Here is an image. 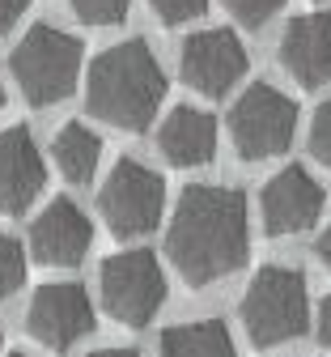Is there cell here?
Returning <instances> with one entry per match:
<instances>
[{
  "label": "cell",
  "instance_id": "8",
  "mask_svg": "<svg viewBox=\"0 0 331 357\" xmlns=\"http://www.w3.org/2000/svg\"><path fill=\"white\" fill-rule=\"evenodd\" d=\"M183 81L204 98H225L233 85L243 81L247 73V47L243 38L217 26V30H200L183 43V56H178Z\"/></svg>",
  "mask_w": 331,
  "mask_h": 357
},
{
  "label": "cell",
  "instance_id": "16",
  "mask_svg": "<svg viewBox=\"0 0 331 357\" xmlns=\"http://www.w3.org/2000/svg\"><path fill=\"white\" fill-rule=\"evenodd\" d=\"M52 158H56V166H60V174L68 183H89L98 162H102V141H98V132H89L85 123L72 119V123H64L56 132Z\"/></svg>",
  "mask_w": 331,
  "mask_h": 357
},
{
  "label": "cell",
  "instance_id": "11",
  "mask_svg": "<svg viewBox=\"0 0 331 357\" xmlns=\"http://www.w3.org/2000/svg\"><path fill=\"white\" fill-rule=\"evenodd\" d=\"M89 243H93L89 217L72 200H64V196L52 200L30 221V251L47 268H77L89 255Z\"/></svg>",
  "mask_w": 331,
  "mask_h": 357
},
{
  "label": "cell",
  "instance_id": "23",
  "mask_svg": "<svg viewBox=\"0 0 331 357\" xmlns=\"http://www.w3.org/2000/svg\"><path fill=\"white\" fill-rule=\"evenodd\" d=\"M318 340L331 349V298H323V306H318Z\"/></svg>",
  "mask_w": 331,
  "mask_h": 357
},
{
  "label": "cell",
  "instance_id": "25",
  "mask_svg": "<svg viewBox=\"0 0 331 357\" xmlns=\"http://www.w3.org/2000/svg\"><path fill=\"white\" fill-rule=\"evenodd\" d=\"M89 357H140L136 349H98V353H89Z\"/></svg>",
  "mask_w": 331,
  "mask_h": 357
},
{
  "label": "cell",
  "instance_id": "21",
  "mask_svg": "<svg viewBox=\"0 0 331 357\" xmlns=\"http://www.w3.org/2000/svg\"><path fill=\"white\" fill-rule=\"evenodd\" d=\"M310 153L331 170V98L314 111V123H310Z\"/></svg>",
  "mask_w": 331,
  "mask_h": 357
},
{
  "label": "cell",
  "instance_id": "10",
  "mask_svg": "<svg viewBox=\"0 0 331 357\" xmlns=\"http://www.w3.org/2000/svg\"><path fill=\"white\" fill-rule=\"evenodd\" d=\"M323 183L306 170V166H285L280 174L268 178V188L259 196L263 204V230L272 238H285V234H302L310 230L318 213H323Z\"/></svg>",
  "mask_w": 331,
  "mask_h": 357
},
{
  "label": "cell",
  "instance_id": "14",
  "mask_svg": "<svg viewBox=\"0 0 331 357\" xmlns=\"http://www.w3.org/2000/svg\"><path fill=\"white\" fill-rule=\"evenodd\" d=\"M157 149L170 166H208L217 153V119L200 107H174L157 132Z\"/></svg>",
  "mask_w": 331,
  "mask_h": 357
},
{
  "label": "cell",
  "instance_id": "15",
  "mask_svg": "<svg viewBox=\"0 0 331 357\" xmlns=\"http://www.w3.org/2000/svg\"><path fill=\"white\" fill-rule=\"evenodd\" d=\"M162 357H238V349L221 319H196L162 332Z\"/></svg>",
  "mask_w": 331,
  "mask_h": 357
},
{
  "label": "cell",
  "instance_id": "18",
  "mask_svg": "<svg viewBox=\"0 0 331 357\" xmlns=\"http://www.w3.org/2000/svg\"><path fill=\"white\" fill-rule=\"evenodd\" d=\"M68 5L85 26H119L132 9V0H68Z\"/></svg>",
  "mask_w": 331,
  "mask_h": 357
},
{
  "label": "cell",
  "instance_id": "7",
  "mask_svg": "<svg viewBox=\"0 0 331 357\" xmlns=\"http://www.w3.org/2000/svg\"><path fill=\"white\" fill-rule=\"evenodd\" d=\"M102 302L119 324L145 328L166 302V273L157 255L145 247H132L102 259Z\"/></svg>",
  "mask_w": 331,
  "mask_h": 357
},
{
  "label": "cell",
  "instance_id": "19",
  "mask_svg": "<svg viewBox=\"0 0 331 357\" xmlns=\"http://www.w3.org/2000/svg\"><path fill=\"white\" fill-rule=\"evenodd\" d=\"M280 5H285V0H225V9L238 17L247 30H259L263 22H272L280 13Z\"/></svg>",
  "mask_w": 331,
  "mask_h": 357
},
{
  "label": "cell",
  "instance_id": "24",
  "mask_svg": "<svg viewBox=\"0 0 331 357\" xmlns=\"http://www.w3.org/2000/svg\"><path fill=\"white\" fill-rule=\"evenodd\" d=\"M314 251H318V259H323V264L331 268V226H327V230L318 234V243H314Z\"/></svg>",
  "mask_w": 331,
  "mask_h": 357
},
{
  "label": "cell",
  "instance_id": "26",
  "mask_svg": "<svg viewBox=\"0 0 331 357\" xmlns=\"http://www.w3.org/2000/svg\"><path fill=\"white\" fill-rule=\"evenodd\" d=\"M0 107H5V81H0Z\"/></svg>",
  "mask_w": 331,
  "mask_h": 357
},
{
  "label": "cell",
  "instance_id": "27",
  "mask_svg": "<svg viewBox=\"0 0 331 357\" xmlns=\"http://www.w3.org/2000/svg\"><path fill=\"white\" fill-rule=\"evenodd\" d=\"M9 357H26V353H9Z\"/></svg>",
  "mask_w": 331,
  "mask_h": 357
},
{
  "label": "cell",
  "instance_id": "20",
  "mask_svg": "<svg viewBox=\"0 0 331 357\" xmlns=\"http://www.w3.org/2000/svg\"><path fill=\"white\" fill-rule=\"evenodd\" d=\"M157 22L166 26H183V22H196L204 9H208V0H149Z\"/></svg>",
  "mask_w": 331,
  "mask_h": 357
},
{
  "label": "cell",
  "instance_id": "6",
  "mask_svg": "<svg viewBox=\"0 0 331 357\" xmlns=\"http://www.w3.org/2000/svg\"><path fill=\"white\" fill-rule=\"evenodd\" d=\"M98 208L102 221L111 226L115 238H145L149 230H157L162 208H166V183L162 174L149 170L136 158H119L115 170L107 174V183L98 192Z\"/></svg>",
  "mask_w": 331,
  "mask_h": 357
},
{
  "label": "cell",
  "instance_id": "3",
  "mask_svg": "<svg viewBox=\"0 0 331 357\" xmlns=\"http://www.w3.org/2000/svg\"><path fill=\"white\" fill-rule=\"evenodd\" d=\"M243 324L259 349L289 344L310 328V294L298 268L268 264L243 294Z\"/></svg>",
  "mask_w": 331,
  "mask_h": 357
},
{
  "label": "cell",
  "instance_id": "4",
  "mask_svg": "<svg viewBox=\"0 0 331 357\" xmlns=\"http://www.w3.org/2000/svg\"><path fill=\"white\" fill-rule=\"evenodd\" d=\"M13 81L34 107L64 102L77 89L81 73V38H72L60 26H30V34L13 47Z\"/></svg>",
  "mask_w": 331,
  "mask_h": 357
},
{
  "label": "cell",
  "instance_id": "2",
  "mask_svg": "<svg viewBox=\"0 0 331 357\" xmlns=\"http://www.w3.org/2000/svg\"><path fill=\"white\" fill-rule=\"evenodd\" d=\"M162 98H166V73H162L157 56L145 47V38L115 43L111 52L93 60L89 81H85L89 111L115 128H128V132H145L153 123Z\"/></svg>",
  "mask_w": 331,
  "mask_h": 357
},
{
  "label": "cell",
  "instance_id": "17",
  "mask_svg": "<svg viewBox=\"0 0 331 357\" xmlns=\"http://www.w3.org/2000/svg\"><path fill=\"white\" fill-rule=\"evenodd\" d=\"M26 281V255H22V243L0 234V302L9 294H17Z\"/></svg>",
  "mask_w": 331,
  "mask_h": 357
},
{
  "label": "cell",
  "instance_id": "5",
  "mask_svg": "<svg viewBox=\"0 0 331 357\" xmlns=\"http://www.w3.org/2000/svg\"><path fill=\"white\" fill-rule=\"evenodd\" d=\"M293 132H298V102L268 81L251 85L229 111V141L247 162L285 153L293 145Z\"/></svg>",
  "mask_w": 331,
  "mask_h": 357
},
{
  "label": "cell",
  "instance_id": "12",
  "mask_svg": "<svg viewBox=\"0 0 331 357\" xmlns=\"http://www.w3.org/2000/svg\"><path fill=\"white\" fill-rule=\"evenodd\" d=\"M280 64L306 89L327 85L331 81V13L293 17L280 34Z\"/></svg>",
  "mask_w": 331,
  "mask_h": 357
},
{
  "label": "cell",
  "instance_id": "9",
  "mask_svg": "<svg viewBox=\"0 0 331 357\" xmlns=\"http://www.w3.org/2000/svg\"><path fill=\"white\" fill-rule=\"evenodd\" d=\"M26 332L52 349H68L93 332V302L77 281H52L30 298Z\"/></svg>",
  "mask_w": 331,
  "mask_h": 357
},
{
  "label": "cell",
  "instance_id": "13",
  "mask_svg": "<svg viewBox=\"0 0 331 357\" xmlns=\"http://www.w3.org/2000/svg\"><path fill=\"white\" fill-rule=\"evenodd\" d=\"M43 153L30 137V128L0 132V213H22L43 192Z\"/></svg>",
  "mask_w": 331,
  "mask_h": 357
},
{
  "label": "cell",
  "instance_id": "22",
  "mask_svg": "<svg viewBox=\"0 0 331 357\" xmlns=\"http://www.w3.org/2000/svg\"><path fill=\"white\" fill-rule=\"evenodd\" d=\"M26 5H30V0H0V34H5V30L26 13Z\"/></svg>",
  "mask_w": 331,
  "mask_h": 357
},
{
  "label": "cell",
  "instance_id": "1",
  "mask_svg": "<svg viewBox=\"0 0 331 357\" xmlns=\"http://www.w3.org/2000/svg\"><path fill=\"white\" fill-rule=\"evenodd\" d=\"M247 251H251V226L243 192L192 183L178 196V208L166 230V255L192 289H204L238 273L247 264Z\"/></svg>",
  "mask_w": 331,
  "mask_h": 357
}]
</instances>
